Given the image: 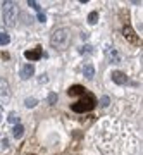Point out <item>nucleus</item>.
<instances>
[{
  "instance_id": "obj_1",
  "label": "nucleus",
  "mask_w": 143,
  "mask_h": 155,
  "mask_svg": "<svg viewBox=\"0 0 143 155\" xmlns=\"http://www.w3.org/2000/svg\"><path fill=\"white\" fill-rule=\"evenodd\" d=\"M95 105H97V100H95V97L91 93H85L81 95V98L78 100L76 104H72L71 109L74 112H90V110H93Z\"/></svg>"
},
{
  "instance_id": "obj_2",
  "label": "nucleus",
  "mask_w": 143,
  "mask_h": 155,
  "mask_svg": "<svg viewBox=\"0 0 143 155\" xmlns=\"http://www.w3.org/2000/svg\"><path fill=\"white\" fill-rule=\"evenodd\" d=\"M69 38H71L69 29H67V28H61V29H57V31L52 35L50 43H52V47H54V48L64 50V48H67V45H69Z\"/></svg>"
},
{
  "instance_id": "obj_3",
  "label": "nucleus",
  "mask_w": 143,
  "mask_h": 155,
  "mask_svg": "<svg viewBox=\"0 0 143 155\" xmlns=\"http://www.w3.org/2000/svg\"><path fill=\"white\" fill-rule=\"evenodd\" d=\"M2 16L7 26H14L17 17V4L16 2H4V9H2Z\"/></svg>"
},
{
  "instance_id": "obj_4",
  "label": "nucleus",
  "mask_w": 143,
  "mask_h": 155,
  "mask_svg": "<svg viewBox=\"0 0 143 155\" xmlns=\"http://www.w3.org/2000/svg\"><path fill=\"white\" fill-rule=\"evenodd\" d=\"M122 35H124V38H126L129 43H133V45H140L141 43V40L136 36V33L133 31V28L129 26V24H126V26L122 28Z\"/></svg>"
},
{
  "instance_id": "obj_5",
  "label": "nucleus",
  "mask_w": 143,
  "mask_h": 155,
  "mask_svg": "<svg viewBox=\"0 0 143 155\" xmlns=\"http://www.w3.org/2000/svg\"><path fill=\"white\" fill-rule=\"evenodd\" d=\"M9 97H11V91H9L7 79H0V98H2V102H7Z\"/></svg>"
},
{
  "instance_id": "obj_6",
  "label": "nucleus",
  "mask_w": 143,
  "mask_h": 155,
  "mask_svg": "<svg viewBox=\"0 0 143 155\" xmlns=\"http://www.w3.org/2000/svg\"><path fill=\"white\" fill-rule=\"evenodd\" d=\"M24 57H26L28 61H38V59H42V48L36 47L33 50H26L24 52Z\"/></svg>"
},
{
  "instance_id": "obj_7",
  "label": "nucleus",
  "mask_w": 143,
  "mask_h": 155,
  "mask_svg": "<svg viewBox=\"0 0 143 155\" xmlns=\"http://www.w3.org/2000/svg\"><path fill=\"white\" fill-rule=\"evenodd\" d=\"M110 76H112V81H114L116 84H124V83L128 81L126 74H124L122 71H114L112 74H110Z\"/></svg>"
},
{
  "instance_id": "obj_8",
  "label": "nucleus",
  "mask_w": 143,
  "mask_h": 155,
  "mask_svg": "<svg viewBox=\"0 0 143 155\" xmlns=\"http://www.w3.org/2000/svg\"><path fill=\"white\" fill-rule=\"evenodd\" d=\"M33 74H35V66L33 64H26V66L21 69V78L22 79H29Z\"/></svg>"
},
{
  "instance_id": "obj_9",
  "label": "nucleus",
  "mask_w": 143,
  "mask_h": 155,
  "mask_svg": "<svg viewBox=\"0 0 143 155\" xmlns=\"http://www.w3.org/2000/svg\"><path fill=\"white\" fill-rule=\"evenodd\" d=\"M86 88H83V86H79V84H74V86H71V88L67 90V95L69 97H76V95H85L86 91H85Z\"/></svg>"
},
{
  "instance_id": "obj_10",
  "label": "nucleus",
  "mask_w": 143,
  "mask_h": 155,
  "mask_svg": "<svg viewBox=\"0 0 143 155\" xmlns=\"http://www.w3.org/2000/svg\"><path fill=\"white\" fill-rule=\"evenodd\" d=\"M107 55H109V59H110L112 64H119V62H121V55L117 54L116 48H109L107 50Z\"/></svg>"
},
{
  "instance_id": "obj_11",
  "label": "nucleus",
  "mask_w": 143,
  "mask_h": 155,
  "mask_svg": "<svg viewBox=\"0 0 143 155\" xmlns=\"http://www.w3.org/2000/svg\"><path fill=\"white\" fill-rule=\"evenodd\" d=\"M83 74H85V78H86V79H93V76H95L93 64H86V66L83 67Z\"/></svg>"
},
{
  "instance_id": "obj_12",
  "label": "nucleus",
  "mask_w": 143,
  "mask_h": 155,
  "mask_svg": "<svg viewBox=\"0 0 143 155\" xmlns=\"http://www.w3.org/2000/svg\"><path fill=\"white\" fill-rule=\"evenodd\" d=\"M22 134H24V127H22L21 124H16L14 129H12V136H14V138H21Z\"/></svg>"
},
{
  "instance_id": "obj_13",
  "label": "nucleus",
  "mask_w": 143,
  "mask_h": 155,
  "mask_svg": "<svg viewBox=\"0 0 143 155\" xmlns=\"http://www.w3.org/2000/svg\"><path fill=\"white\" fill-rule=\"evenodd\" d=\"M97 21H98V12H97V11L90 12V14H88V22H90V24H97Z\"/></svg>"
},
{
  "instance_id": "obj_14",
  "label": "nucleus",
  "mask_w": 143,
  "mask_h": 155,
  "mask_svg": "<svg viewBox=\"0 0 143 155\" xmlns=\"http://www.w3.org/2000/svg\"><path fill=\"white\" fill-rule=\"evenodd\" d=\"M11 41V36L7 33H0V45H7Z\"/></svg>"
},
{
  "instance_id": "obj_15",
  "label": "nucleus",
  "mask_w": 143,
  "mask_h": 155,
  "mask_svg": "<svg viewBox=\"0 0 143 155\" xmlns=\"http://www.w3.org/2000/svg\"><path fill=\"white\" fill-rule=\"evenodd\" d=\"M9 122H12V124H17V122H19V117H17L16 112H11V114H9Z\"/></svg>"
},
{
  "instance_id": "obj_16",
  "label": "nucleus",
  "mask_w": 143,
  "mask_h": 155,
  "mask_svg": "<svg viewBox=\"0 0 143 155\" xmlns=\"http://www.w3.org/2000/svg\"><path fill=\"white\" fill-rule=\"evenodd\" d=\"M24 105L26 107H35L36 105V98H26L24 100Z\"/></svg>"
},
{
  "instance_id": "obj_17",
  "label": "nucleus",
  "mask_w": 143,
  "mask_h": 155,
  "mask_svg": "<svg viewBox=\"0 0 143 155\" xmlns=\"http://www.w3.org/2000/svg\"><path fill=\"white\" fill-rule=\"evenodd\" d=\"M28 5H29V7H33L35 11H38V12H42V7H40L38 4H36V2H35V0H29V2H28Z\"/></svg>"
},
{
  "instance_id": "obj_18",
  "label": "nucleus",
  "mask_w": 143,
  "mask_h": 155,
  "mask_svg": "<svg viewBox=\"0 0 143 155\" xmlns=\"http://www.w3.org/2000/svg\"><path fill=\"white\" fill-rule=\"evenodd\" d=\"M109 102H110L109 97H102V100H100V105H102V107H107V105H109Z\"/></svg>"
},
{
  "instance_id": "obj_19",
  "label": "nucleus",
  "mask_w": 143,
  "mask_h": 155,
  "mask_svg": "<svg viewBox=\"0 0 143 155\" xmlns=\"http://www.w3.org/2000/svg\"><path fill=\"white\" fill-rule=\"evenodd\" d=\"M38 21H40V22H45V21H47V17H45L43 12H38Z\"/></svg>"
},
{
  "instance_id": "obj_20",
  "label": "nucleus",
  "mask_w": 143,
  "mask_h": 155,
  "mask_svg": "<svg viewBox=\"0 0 143 155\" xmlns=\"http://www.w3.org/2000/svg\"><path fill=\"white\" fill-rule=\"evenodd\" d=\"M55 100H57V95H55V93H50L48 102H50V104H55Z\"/></svg>"
},
{
  "instance_id": "obj_21",
  "label": "nucleus",
  "mask_w": 143,
  "mask_h": 155,
  "mask_svg": "<svg viewBox=\"0 0 143 155\" xmlns=\"http://www.w3.org/2000/svg\"><path fill=\"white\" fill-rule=\"evenodd\" d=\"M81 52H91V47L86 45V47H83V48H81Z\"/></svg>"
},
{
  "instance_id": "obj_22",
  "label": "nucleus",
  "mask_w": 143,
  "mask_h": 155,
  "mask_svg": "<svg viewBox=\"0 0 143 155\" xmlns=\"http://www.w3.org/2000/svg\"><path fill=\"white\" fill-rule=\"evenodd\" d=\"M0 121H2V114H0Z\"/></svg>"
}]
</instances>
